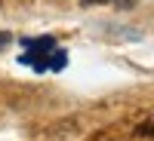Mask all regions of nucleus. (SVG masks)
Returning a JSON list of instances; mask_svg holds the SVG:
<instances>
[{"label":"nucleus","mask_w":154,"mask_h":141,"mask_svg":"<svg viewBox=\"0 0 154 141\" xmlns=\"http://www.w3.org/2000/svg\"><path fill=\"white\" fill-rule=\"evenodd\" d=\"M22 46H25V52L19 55V61L34 68L37 74H43V71H65V65H68V52L56 46L53 37H37V40L34 37H25Z\"/></svg>","instance_id":"f257e3e1"},{"label":"nucleus","mask_w":154,"mask_h":141,"mask_svg":"<svg viewBox=\"0 0 154 141\" xmlns=\"http://www.w3.org/2000/svg\"><path fill=\"white\" fill-rule=\"evenodd\" d=\"M77 3H83V6H96V3H111V6H117V9H133V6H136V0H77Z\"/></svg>","instance_id":"f03ea898"},{"label":"nucleus","mask_w":154,"mask_h":141,"mask_svg":"<svg viewBox=\"0 0 154 141\" xmlns=\"http://www.w3.org/2000/svg\"><path fill=\"white\" fill-rule=\"evenodd\" d=\"M136 135H142V138H154V113H151L145 123H139V126H136Z\"/></svg>","instance_id":"7ed1b4c3"},{"label":"nucleus","mask_w":154,"mask_h":141,"mask_svg":"<svg viewBox=\"0 0 154 141\" xmlns=\"http://www.w3.org/2000/svg\"><path fill=\"white\" fill-rule=\"evenodd\" d=\"M12 43V34H6V31H0V49H3V46H9Z\"/></svg>","instance_id":"20e7f679"}]
</instances>
